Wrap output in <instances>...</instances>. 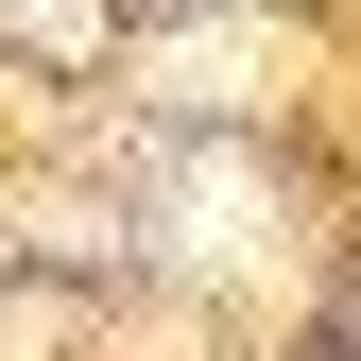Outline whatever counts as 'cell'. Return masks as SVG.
<instances>
[{"instance_id":"obj_1","label":"cell","mask_w":361,"mask_h":361,"mask_svg":"<svg viewBox=\"0 0 361 361\" xmlns=\"http://www.w3.org/2000/svg\"><path fill=\"white\" fill-rule=\"evenodd\" d=\"M35 35H86V18H69V0H35Z\"/></svg>"}]
</instances>
